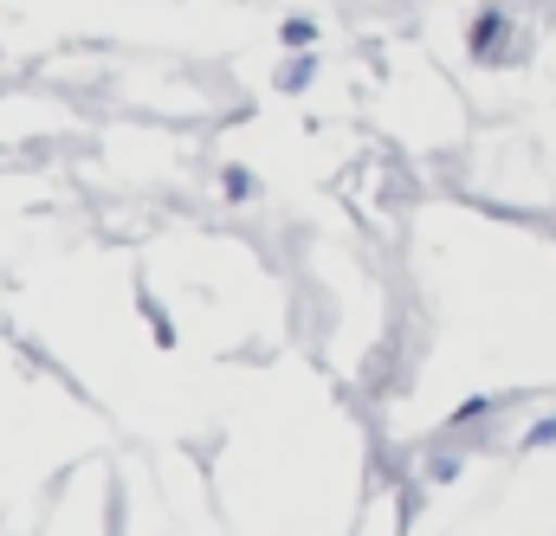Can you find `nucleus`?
Listing matches in <instances>:
<instances>
[{
	"mask_svg": "<svg viewBox=\"0 0 556 536\" xmlns=\"http://www.w3.org/2000/svg\"><path fill=\"white\" fill-rule=\"evenodd\" d=\"M505 39V13H479V26H472V52H492Z\"/></svg>",
	"mask_w": 556,
	"mask_h": 536,
	"instance_id": "obj_1",
	"label": "nucleus"
},
{
	"mask_svg": "<svg viewBox=\"0 0 556 536\" xmlns=\"http://www.w3.org/2000/svg\"><path fill=\"white\" fill-rule=\"evenodd\" d=\"M311 39H317V26H311V20H285V46H291V52H304Z\"/></svg>",
	"mask_w": 556,
	"mask_h": 536,
	"instance_id": "obj_2",
	"label": "nucleus"
},
{
	"mask_svg": "<svg viewBox=\"0 0 556 536\" xmlns=\"http://www.w3.org/2000/svg\"><path fill=\"white\" fill-rule=\"evenodd\" d=\"M227 194L247 201V194H253V175H247V168H227Z\"/></svg>",
	"mask_w": 556,
	"mask_h": 536,
	"instance_id": "obj_3",
	"label": "nucleus"
},
{
	"mask_svg": "<svg viewBox=\"0 0 556 536\" xmlns=\"http://www.w3.org/2000/svg\"><path fill=\"white\" fill-rule=\"evenodd\" d=\"M551 439H556V420H544V426L531 433V446H551Z\"/></svg>",
	"mask_w": 556,
	"mask_h": 536,
	"instance_id": "obj_4",
	"label": "nucleus"
}]
</instances>
